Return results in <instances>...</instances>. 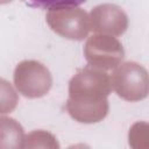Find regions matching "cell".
<instances>
[{
	"label": "cell",
	"mask_w": 149,
	"mask_h": 149,
	"mask_svg": "<svg viewBox=\"0 0 149 149\" xmlns=\"http://www.w3.org/2000/svg\"><path fill=\"white\" fill-rule=\"evenodd\" d=\"M23 140L22 126L13 118L0 116V149L22 148Z\"/></svg>",
	"instance_id": "cell-8"
},
{
	"label": "cell",
	"mask_w": 149,
	"mask_h": 149,
	"mask_svg": "<svg viewBox=\"0 0 149 149\" xmlns=\"http://www.w3.org/2000/svg\"><path fill=\"white\" fill-rule=\"evenodd\" d=\"M108 109L107 98L98 100H73L69 98L66 101L69 115L80 123H97L106 118Z\"/></svg>",
	"instance_id": "cell-7"
},
{
	"label": "cell",
	"mask_w": 149,
	"mask_h": 149,
	"mask_svg": "<svg viewBox=\"0 0 149 149\" xmlns=\"http://www.w3.org/2000/svg\"><path fill=\"white\" fill-rule=\"evenodd\" d=\"M90 16V26L97 34L120 36L128 28V16L125 10L114 3H101L95 6Z\"/></svg>",
	"instance_id": "cell-6"
},
{
	"label": "cell",
	"mask_w": 149,
	"mask_h": 149,
	"mask_svg": "<svg viewBox=\"0 0 149 149\" xmlns=\"http://www.w3.org/2000/svg\"><path fill=\"white\" fill-rule=\"evenodd\" d=\"M84 56L90 66L99 70L115 69L125 57L122 44L111 35L97 34L87 38Z\"/></svg>",
	"instance_id": "cell-5"
},
{
	"label": "cell",
	"mask_w": 149,
	"mask_h": 149,
	"mask_svg": "<svg viewBox=\"0 0 149 149\" xmlns=\"http://www.w3.org/2000/svg\"><path fill=\"white\" fill-rule=\"evenodd\" d=\"M109 78L112 90L123 100L140 101L148 95V71L136 62L120 63Z\"/></svg>",
	"instance_id": "cell-2"
},
{
	"label": "cell",
	"mask_w": 149,
	"mask_h": 149,
	"mask_svg": "<svg viewBox=\"0 0 149 149\" xmlns=\"http://www.w3.org/2000/svg\"><path fill=\"white\" fill-rule=\"evenodd\" d=\"M19 102V95L12 84L0 78V115L13 112Z\"/></svg>",
	"instance_id": "cell-9"
},
{
	"label": "cell",
	"mask_w": 149,
	"mask_h": 149,
	"mask_svg": "<svg viewBox=\"0 0 149 149\" xmlns=\"http://www.w3.org/2000/svg\"><path fill=\"white\" fill-rule=\"evenodd\" d=\"M27 6L33 8L49 9L58 6H79L86 0H22Z\"/></svg>",
	"instance_id": "cell-10"
},
{
	"label": "cell",
	"mask_w": 149,
	"mask_h": 149,
	"mask_svg": "<svg viewBox=\"0 0 149 149\" xmlns=\"http://www.w3.org/2000/svg\"><path fill=\"white\" fill-rule=\"evenodd\" d=\"M111 78L104 70L86 66L77 71L69 83V98L73 100H98L109 95Z\"/></svg>",
	"instance_id": "cell-4"
},
{
	"label": "cell",
	"mask_w": 149,
	"mask_h": 149,
	"mask_svg": "<svg viewBox=\"0 0 149 149\" xmlns=\"http://www.w3.org/2000/svg\"><path fill=\"white\" fill-rule=\"evenodd\" d=\"M45 20L54 33L72 41L84 40L91 30L88 14L77 6L49 8Z\"/></svg>",
	"instance_id": "cell-1"
},
{
	"label": "cell",
	"mask_w": 149,
	"mask_h": 149,
	"mask_svg": "<svg viewBox=\"0 0 149 149\" xmlns=\"http://www.w3.org/2000/svg\"><path fill=\"white\" fill-rule=\"evenodd\" d=\"M13 0H0V5H5V3H9Z\"/></svg>",
	"instance_id": "cell-11"
},
{
	"label": "cell",
	"mask_w": 149,
	"mask_h": 149,
	"mask_svg": "<svg viewBox=\"0 0 149 149\" xmlns=\"http://www.w3.org/2000/svg\"><path fill=\"white\" fill-rule=\"evenodd\" d=\"M14 85L26 98H41L50 91L52 76L48 68L34 59L20 62L13 74Z\"/></svg>",
	"instance_id": "cell-3"
}]
</instances>
